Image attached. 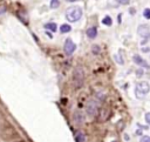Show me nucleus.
I'll use <instances>...</instances> for the list:
<instances>
[{
	"mask_svg": "<svg viewBox=\"0 0 150 142\" xmlns=\"http://www.w3.org/2000/svg\"><path fill=\"white\" fill-rule=\"evenodd\" d=\"M82 8L79 6H72L66 11V19L70 23H76L82 18Z\"/></svg>",
	"mask_w": 150,
	"mask_h": 142,
	"instance_id": "f257e3e1",
	"label": "nucleus"
},
{
	"mask_svg": "<svg viewBox=\"0 0 150 142\" xmlns=\"http://www.w3.org/2000/svg\"><path fill=\"white\" fill-rule=\"evenodd\" d=\"M83 82H85V70L82 67L78 66L75 67L74 70H73V86L79 89L83 86Z\"/></svg>",
	"mask_w": 150,
	"mask_h": 142,
	"instance_id": "f03ea898",
	"label": "nucleus"
},
{
	"mask_svg": "<svg viewBox=\"0 0 150 142\" xmlns=\"http://www.w3.org/2000/svg\"><path fill=\"white\" fill-rule=\"evenodd\" d=\"M150 92V85L147 81H140L135 87V95L137 99H143Z\"/></svg>",
	"mask_w": 150,
	"mask_h": 142,
	"instance_id": "7ed1b4c3",
	"label": "nucleus"
},
{
	"mask_svg": "<svg viewBox=\"0 0 150 142\" xmlns=\"http://www.w3.org/2000/svg\"><path fill=\"white\" fill-rule=\"evenodd\" d=\"M86 112L89 116H95L99 113V102L94 99H89L86 103Z\"/></svg>",
	"mask_w": 150,
	"mask_h": 142,
	"instance_id": "20e7f679",
	"label": "nucleus"
},
{
	"mask_svg": "<svg viewBox=\"0 0 150 142\" xmlns=\"http://www.w3.org/2000/svg\"><path fill=\"white\" fill-rule=\"evenodd\" d=\"M75 49H76V45H75V42L72 40V39H66L65 41V46H63V51H65V54L70 57L73 53L75 52Z\"/></svg>",
	"mask_w": 150,
	"mask_h": 142,
	"instance_id": "39448f33",
	"label": "nucleus"
},
{
	"mask_svg": "<svg viewBox=\"0 0 150 142\" xmlns=\"http://www.w3.org/2000/svg\"><path fill=\"white\" fill-rule=\"evenodd\" d=\"M73 121L75 123V126H82L83 123H85V115L81 111H75L74 114H73Z\"/></svg>",
	"mask_w": 150,
	"mask_h": 142,
	"instance_id": "423d86ee",
	"label": "nucleus"
},
{
	"mask_svg": "<svg viewBox=\"0 0 150 142\" xmlns=\"http://www.w3.org/2000/svg\"><path fill=\"white\" fill-rule=\"evenodd\" d=\"M137 33L141 38L145 39V41H147V39L150 37V27L148 25H140L137 28Z\"/></svg>",
	"mask_w": 150,
	"mask_h": 142,
	"instance_id": "0eeeda50",
	"label": "nucleus"
},
{
	"mask_svg": "<svg viewBox=\"0 0 150 142\" xmlns=\"http://www.w3.org/2000/svg\"><path fill=\"white\" fill-rule=\"evenodd\" d=\"M133 61L136 63V65H138V66H141V67H144V68H147V69H150V65L145 61V59H143L141 55H138V54H135L134 57H133Z\"/></svg>",
	"mask_w": 150,
	"mask_h": 142,
	"instance_id": "6e6552de",
	"label": "nucleus"
},
{
	"mask_svg": "<svg viewBox=\"0 0 150 142\" xmlns=\"http://www.w3.org/2000/svg\"><path fill=\"white\" fill-rule=\"evenodd\" d=\"M109 113H108V109H106V108H102V109H99V120L101 121V122H103V121H106L107 119H108V115Z\"/></svg>",
	"mask_w": 150,
	"mask_h": 142,
	"instance_id": "1a4fd4ad",
	"label": "nucleus"
},
{
	"mask_svg": "<svg viewBox=\"0 0 150 142\" xmlns=\"http://www.w3.org/2000/svg\"><path fill=\"white\" fill-rule=\"evenodd\" d=\"M96 35H97V29H96V27H89V28L87 29V37H88L89 39H95Z\"/></svg>",
	"mask_w": 150,
	"mask_h": 142,
	"instance_id": "9d476101",
	"label": "nucleus"
},
{
	"mask_svg": "<svg viewBox=\"0 0 150 142\" xmlns=\"http://www.w3.org/2000/svg\"><path fill=\"white\" fill-rule=\"evenodd\" d=\"M74 139H75V142H86V135L82 132H78L75 134Z\"/></svg>",
	"mask_w": 150,
	"mask_h": 142,
	"instance_id": "9b49d317",
	"label": "nucleus"
},
{
	"mask_svg": "<svg viewBox=\"0 0 150 142\" xmlns=\"http://www.w3.org/2000/svg\"><path fill=\"white\" fill-rule=\"evenodd\" d=\"M70 31H72V26L68 25V24H62V25L60 26V32H61L62 34H66V33H68V32H70Z\"/></svg>",
	"mask_w": 150,
	"mask_h": 142,
	"instance_id": "f8f14e48",
	"label": "nucleus"
},
{
	"mask_svg": "<svg viewBox=\"0 0 150 142\" xmlns=\"http://www.w3.org/2000/svg\"><path fill=\"white\" fill-rule=\"evenodd\" d=\"M102 24L106 25V26H111L112 25V19H111L109 15H107V16H104L103 19H102Z\"/></svg>",
	"mask_w": 150,
	"mask_h": 142,
	"instance_id": "ddd939ff",
	"label": "nucleus"
},
{
	"mask_svg": "<svg viewBox=\"0 0 150 142\" xmlns=\"http://www.w3.org/2000/svg\"><path fill=\"white\" fill-rule=\"evenodd\" d=\"M45 28H46V29H48V31L55 32L58 27H56V24H54V23H48V24H46V25H45Z\"/></svg>",
	"mask_w": 150,
	"mask_h": 142,
	"instance_id": "4468645a",
	"label": "nucleus"
},
{
	"mask_svg": "<svg viewBox=\"0 0 150 142\" xmlns=\"http://www.w3.org/2000/svg\"><path fill=\"white\" fill-rule=\"evenodd\" d=\"M100 52H101V48H100L99 45H93L91 46V53H93L94 55H99Z\"/></svg>",
	"mask_w": 150,
	"mask_h": 142,
	"instance_id": "2eb2a0df",
	"label": "nucleus"
},
{
	"mask_svg": "<svg viewBox=\"0 0 150 142\" xmlns=\"http://www.w3.org/2000/svg\"><path fill=\"white\" fill-rule=\"evenodd\" d=\"M114 59H115V61H116L119 65H123V63H124V61H123V59H122V57H121V52H119V54H115V55H114Z\"/></svg>",
	"mask_w": 150,
	"mask_h": 142,
	"instance_id": "dca6fc26",
	"label": "nucleus"
},
{
	"mask_svg": "<svg viewBox=\"0 0 150 142\" xmlns=\"http://www.w3.org/2000/svg\"><path fill=\"white\" fill-rule=\"evenodd\" d=\"M60 6V1L59 0H50V8L55 10V8H58Z\"/></svg>",
	"mask_w": 150,
	"mask_h": 142,
	"instance_id": "f3484780",
	"label": "nucleus"
},
{
	"mask_svg": "<svg viewBox=\"0 0 150 142\" xmlns=\"http://www.w3.org/2000/svg\"><path fill=\"white\" fill-rule=\"evenodd\" d=\"M143 16L145 19H150V8H145L143 11Z\"/></svg>",
	"mask_w": 150,
	"mask_h": 142,
	"instance_id": "a211bd4d",
	"label": "nucleus"
},
{
	"mask_svg": "<svg viewBox=\"0 0 150 142\" xmlns=\"http://www.w3.org/2000/svg\"><path fill=\"white\" fill-rule=\"evenodd\" d=\"M144 120H145V122L148 123V125H150V112H149V113H145Z\"/></svg>",
	"mask_w": 150,
	"mask_h": 142,
	"instance_id": "6ab92c4d",
	"label": "nucleus"
},
{
	"mask_svg": "<svg viewBox=\"0 0 150 142\" xmlns=\"http://www.w3.org/2000/svg\"><path fill=\"white\" fill-rule=\"evenodd\" d=\"M140 142H150V136H142L141 137V140H140Z\"/></svg>",
	"mask_w": 150,
	"mask_h": 142,
	"instance_id": "aec40b11",
	"label": "nucleus"
},
{
	"mask_svg": "<svg viewBox=\"0 0 150 142\" xmlns=\"http://www.w3.org/2000/svg\"><path fill=\"white\" fill-rule=\"evenodd\" d=\"M117 3H120L121 5H128L130 3V0H116Z\"/></svg>",
	"mask_w": 150,
	"mask_h": 142,
	"instance_id": "412c9836",
	"label": "nucleus"
},
{
	"mask_svg": "<svg viewBox=\"0 0 150 142\" xmlns=\"http://www.w3.org/2000/svg\"><path fill=\"white\" fill-rule=\"evenodd\" d=\"M5 11H6V7H5V6H4V7H1V8H0V14H3Z\"/></svg>",
	"mask_w": 150,
	"mask_h": 142,
	"instance_id": "4be33fe9",
	"label": "nucleus"
},
{
	"mask_svg": "<svg viewBox=\"0 0 150 142\" xmlns=\"http://www.w3.org/2000/svg\"><path fill=\"white\" fill-rule=\"evenodd\" d=\"M112 142H116V141H112Z\"/></svg>",
	"mask_w": 150,
	"mask_h": 142,
	"instance_id": "5701e85b",
	"label": "nucleus"
}]
</instances>
